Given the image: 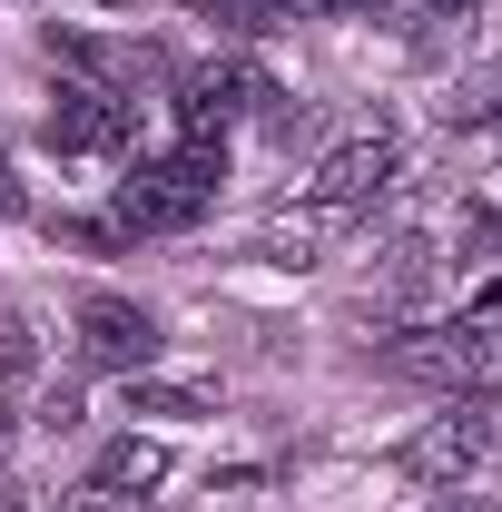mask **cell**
Listing matches in <instances>:
<instances>
[{"mask_svg":"<svg viewBox=\"0 0 502 512\" xmlns=\"http://www.w3.org/2000/svg\"><path fill=\"white\" fill-rule=\"evenodd\" d=\"M217 188H227V138H188L178 158H148L138 178H119L109 237H178L217 207Z\"/></svg>","mask_w":502,"mask_h":512,"instance_id":"6da1fadb","label":"cell"},{"mask_svg":"<svg viewBox=\"0 0 502 512\" xmlns=\"http://www.w3.org/2000/svg\"><path fill=\"white\" fill-rule=\"evenodd\" d=\"M384 365L414 384H453V394H483L502 384V335L483 316H453V325H414V335H394L384 345Z\"/></svg>","mask_w":502,"mask_h":512,"instance_id":"7a4b0ae2","label":"cell"},{"mask_svg":"<svg viewBox=\"0 0 502 512\" xmlns=\"http://www.w3.org/2000/svg\"><path fill=\"white\" fill-rule=\"evenodd\" d=\"M483 463H502V404L493 394H463L453 414H434L414 444L394 453L404 483H463V473H483Z\"/></svg>","mask_w":502,"mask_h":512,"instance_id":"3957f363","label":"cell"},{"mask_svg":"<svg viewBox=\"0 0 502 512\" xmlns=\"http://www.w3.org/2000/svg\"><path fill=\"white\" fill-rule=\"evenodd\" d=\"M276 99H286V89L256 60H207V69L178 79V128H188V138H227L237 119H276Z\"/></svg>","mask_w":502,"mask_h":512,"instance_id":"277c9868","label":"cell"},{"mask_svg":"<svg viewBox=\"0 0 502 512\" xmlns=\"http://www.w3.org/2000/svg\"><path fill=\"white\" fill-rule=\"evenodd\" d=\"M69 335H79V365H99V375H148V355H158V316L138 296H109V286L79 296Z\"/></svg>","mask_w":502,"mask_h":512,"instance_id":"5b68a950","label":"cell"},{"mask_svg":"<svg viewBox=\"0 0 502 512\" xmlns=\"http://www.w3.org/2000/svg\"><path fill=\"white\" fill-rule=\"evenodd\" d=\"M40 138L60 158H119L128 138H138V109H128L119 89H99V79H69L60 99H50V119H40Z\"/></svg>","mask_w":502,"mask_h":512,"instance_id":"8992f818","label":"cell"},{"mask_svg":"<svg viewBox=\"0 0 502 512\" xmlns=\"http://www.w3.org/2000/svg\"><path fill=\"white\" fill-rule=\"evenodd\" d=\"M384 188H394V138H345V148L306 178V207H325V217H365Z\"/></svg>","mask_w":502,"mask_h":512,"instance_id":"52a82bcc","label":"cell"},{"mask_svg":"<svg viewBox=\"0 0 502 512\" xmlns=\"http://www.w3.org/2000/svg\"><path fill=\"white\" fill-rule=\"evenodd\" d=\"M89 483H109V493H138V503H148V493L168 483V453L148 444V434H119V444L89 463Z\"/></svg>","mask_w":502,"mask_h":512,"instance_id":"ba28073f","label":"cell"},{"mask_svg":"<svg viewBox=\"0 0 502 512\" xmlns=\"http://www.w3.org/2000/svg\"><path fill=\"white\" fill-rule=\"evenodd\" d=\"M188 10L207 20V30H217V40H276V30L296 20L286 0H188Z\"/></svg>","mask_w":502,"mask_h":512,"instance_id":"9c48e42d","label":"cell"},{"mask_svg":"<svg viewBox=\"0 0 502 512\" xmlns=\"http://www.w3.org/2000/svg\"><path fill=\"white\" fill-rule=\"evenodd\" d=\"M404 40H414L424 60H434V50H463V40H473V0H414V10H404Z\"/></svg>","mask_w":502,"mask_h":512,"instance_id":"30bf717a","label":"cell"},{"mask_svg":"<svg viewBox=\"0 0 502 512\" xmlns=\"http://www.w3.org/2000/svg\"><path fill=\"white\" fill-rule=\"evenodd\" d=\"M217 394L207 384H178V375H128V414H168V424H188V414H207Z\"/></svg>","mask_w":502,"mask_h":512,"instance_id":"8fae6325","label":"cell"},{"mask_svg":"<svg viewBox=\"0 0 502 512\" xmlns=\"http://www.w3.org/2000/svg\"><path fill=\"white\" fill-rule=\"evenodd\" d=\"M30 365H40V335H30V316H20V306H0V375L20 384Z\"/></svg>","mask_w":502,"mask_h":512,"instance_id":"7c38bea8","label":"cell"},{"mask_svg":"<svg viewBox=\"0 0 502 512\" xmlns=\"http://www.w3.org/2000/svg\"><path fill=\"white\" fill-rule=\"evenodd\" d=\"M60 512H148V503H138V493H109V483H69Z\"/></svg>","mask_w":502,"mask_h":512,"instance_id":"4fadbf2b","label":"cell"},{"mask_svg":"<svg viewBox=\"0 0 502 512\" xmlns=\"http://www.w3.org/2000/svg\"><path fill=\"white\" fill-rule=\"evenodd\" d=\"M40 424H50V434H69V424H79V394H69V384H60V394H40Z\"/></svg>","mask_w":502,"mask_h":512,"instance_id":"5bb4252c","label":"cell"},{"mask_svg":"<svg viewBox=\"0 0 502 512\" xmlns=\"http://www.w3.org/2000/svg\"><path fill=\"white\" fill-rule=\"evenodd\" d=\"M473 316H483V325L502 316V266H493V276H483V286H473Z\"/></svg>","mask_w":502,"mask_h":512,"instance_id":"9a60e30c","label":"cell"},{"mask_svg":"<svg viewBox=\"0 0 502 512\" xmlns=\"http://www.w3.org/2000/svg\"><path fill=\"white\" fill-rule=\"evenodd\" d=\"M0 217H20V178H10V148H0Z\"/></svg>","mask_w":502,"mask_h":512,"instance_id":"2e32d148","label":"cell"},{"mask_svg":"<svg viewBox=\"0 0 502 512\" xmlns=\"http://www.w3.org/2000/svg\"><path fill=\"white\" fill-rule=\"evenodd\" d=\"M286 10H375V0H286Z\"/></svg>","mask_w":502,"mask_h":512,"instance_id":"e0dca14e","label":"cell"},{"mask_svg":"<svg viewBox=\"0 0 502 512\" xmlns=\"http://www.w3.org/2000/svg\"><path fill=\"white\" fill-rule=\"evenodd\" d=\"M434 512H493V503H473V493H453V503H434Z\"/></svg>","mask_w":502,"mask_h":512,"instance_id":"ac0fdd59","label":"cell"},{"mask_svg":"<svg viewBox=\"0 0 502 512\" xmlns=\"http://www.w3.org/2000/svg\"><path fill=\"white\" fill-rule=\"evenodd\" d=\"M89 10H128V0H89Z\"/></svg>","mask_w":502,"mask_h":512,"instance_id":"d6986e66","label":"cell"},{"mask_svg":"<svg viewBox=\"0 0 502 512\" xmlns=\"http://www.w3.org/2000/svg\"><path fill=\"white\" fill-rule=\"evenodd\" d=\"M493 128H502V109H493Z\"/></svg>","mask_w":502,"mask_h":512,"instance_id":"ffe728a7","label":"cell"}]
</instances>
